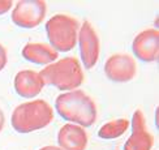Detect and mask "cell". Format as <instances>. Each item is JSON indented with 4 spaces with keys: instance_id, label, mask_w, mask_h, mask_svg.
<instances>
[{
    "instance_id": "1",
    "label": "cell",
    "mask_w": 159,
    "mask_h": 150,
    "mask_svg": "<svg viewBox=\"0 0 159 150\" xmlns=\"http://www.w3.org/2000/svg\"><path fill=\"white\" fill-rule=\"evenodd\" d=\"M55 108L64 120L82 128L91 127L97 121V104L84 90L60 94L55 101Z\"/></svg>"
},
{
    "instance_id": "2",
    "label": "cell",
    "mask_w": 159,
    "mask_h": 150,
    "mask_svg": "<svg viewBox=\"0 0 159 150\" xmlns=\"http://www.w3.org/2000/svg\"><path fill=\"white\" fill-rule=\"evenodd\" d=\"M54 120V110L43 99L21 103L13 110L11 123L16 132L26 134L43 129Z\"/></svg>"
},
{
    "instance_id": "3",
    "label": "cell",
    "mask_w": 159,
    "mask_h": 150,
    "mask_svg": "<svg viewBox=\"0 0 159 150\" xmlns=\"http://www.w3.org/2000/svg\"><path fill=\"white\" fill-rule=\"evenodd\" d=\"M43 85H51L61 91L76 90L84 82V72L76 57H64L48 64L39 72Z\"/></svg>"
},
{
    "instance_id": "4",
    "label": "cell",
    "mask_w": 159,
    "mask_h": 150,
    "mask_svg": "<svg viewBox=\"0 0 159 150\" xmlns=\"http://www.w3.org/2000/svg\"><path fill=\"white\" fill-rule=\"evenodd\" d=\"M78 31V21L68 15H55L46 22V33L50 44L57 52L73 50L77 44Z\"/></svg>"
},
{
    "instance_id": "5",
    "label": "cell",
    "mask_w": 159,
    "mask_h": 150,
    "mask_svg": "<svg viewBox=\"0 0 159 150\" xmlns=\"http://www.w3.org/2000/svg\"><path fill=\"white\" fill-rule=\"evenodd\" d=\"M47 12V5L42 0H21L12 11V21L24 29H33L41 24Z\"/></svg>"
},
{
    "instance_id": "6",
    "label": "cell",
    "mask_w": 159,
    "mask_h": 150,
    "mask_svg": "<svg viewBox=\"0 0 159 150\" xmlns=\"http://www.w3.org/2000/svg\"><path fill=\"white\" fill-rule=\"evenodd\" d=\"M77 42L80 44V55L86 69H91L97 64L101 52V42L95 29L89 21H84L78 31Z\"/></svg>"
},
{
    "instance_id": "7",
    "label": "cell",
    "mask_w": 159,
    "mask_h": 150,
    "mask_svg": "<svg viewBox=\"0 0 159 150\" xmlns=\"http://www.w3.org/2000/svg\"><path fill=\"white\" fill-rule=\"evenodd\" d=\"M104 73L112 82H129L136 77L137 65L128 54L111 55L104 63Z\"/></svg>"
},
{
    "instance_id": "8",
    "label": "cell",
    "mask_w": 159,
    "mask_h": 150,
    "mask_svg": "<svg viewBox=\"0 0 159 150\" xmlns=\"http://www.w3.org/2000/svg\"><path fill=\"white\" fill-rule=\"evenodd\" d=\"M132 50L138 60L145 63L157 61L159 57V31L157 29L141 31L133 39Z\"/></svg>"
},
{
    "instance_id": "9",
    "label": "cell",
    "mask_w": 159,
    "mask_h": 150,
    "mask_svg": "<svg viewBox=\"0 0 159 150\" xmlns=\"http://www.w3.org/2000/svg\"><path fill=\"white\" fill-rule=\"evenodd\" d=\"M132 134L125 142L124 150H151L154 145V137L151 134L145 120L143 112L141 110H136L132 117Z\"/></svg>"
},
{
    "instance_id": "10",
    "label": "cell",
    "mask_w": 159,
    "mask_h": 150,
    "mask_svg": "<svg viewBox=\"0 0 159 150\" xmlns=\"http://www.w3.org/2000/svg\"><path fill=\"white\" fill-rule=\"evenodd\" d=\"M57 143L63 150H85L88 145V133L76 124H65L59 129Z\"/></svg>"
},
{
    "instance_id": "11",
    "label": "cell",
    "mask_w": 159,
    "mask_h": 150,
    "mask_svg": "<svg viewBox=\"0 0 159 150\" xmlns=\"http://www.w3.org/2000/svg\"><path fill=\"white\" fill-rule=\"evenodd\" d=\"M44 85L38 72L31 69L20 70L15 77V90L22 98H34L42 91Z\"/></svg>"
},
{
    "instance_id": "12",
    "label": "cell",
    "mask_w": 159,
    "mask_h": 150,
    "mask_svg": "<svg viewBox=\"0 0 159 150\" xmlns=\"http://www.w3.org/2000/svg\"><path fill=\"white\" fill-rule=\"evenodd\" d=\"M21 54L25 60L41 65H48L55 63L59 56V52L46 43H28L25 44Z\"/></svg>"
},
{
    "instance_id": "13",
    "label": "cell",
    "mask_w": 159,
    "mask_h": 150,
    "mask_svg": "<svg viewBox=\"0 0 159 150\" xmlns=\"http://www.w3.org/2000/svg\"><path fill=\"white\" fill-rule=\"evenodd\" d=\"M129 124L130 123L127 119H115V120L107 121L104 125L99 128L98 136L99 139H103V140L117 139L129 128Z\"/></svg>"
},
{
    "instance_id": "14",
    "label": "cell",
    "mask_w": 159,
    "mask_h": 150,
    "mask_svg": "<svg viewBox=\"0 0 159 150\" xmlns=\"http://www.w3.org/2000/svg\"><path fill=\"white\" fill-rule=\"evenodd\" d=\"M8 61V55H7V50L4 48L3 44H0V72H2Z\"/></svg>"
},
{
    "instance_id": "15",
    "label": "cell",
    "mask_w": 159,
    "mask_h": 150,
    "mask_svg": "<svg viewBox=\"0 0 159 150\" xmlns=\"http://www.w3.org/2000/svg\"><path fill=\"white\" fill-rule=\"evenodd\" d=\"M13 3L11 0H0V15H5L12 8Z\"/></svg>"
},
{
    "instance_id": "16",
    "label": "cell",
    "mask_w": 159,
    "mask_h": 150,
    "mask_svg": "<svg viewBox=\"0 0 159 150\" xmlns=\"http://www.w3.org/2000/svg\"><path fill=\"white\" fill-rule=\"evenodd\" d=\"M4 124H5V116H4L3 110L0 108V132H2L3 128H4Z\"/></svg>"
},
{
    "instance_id": "17",
    "label": "cell",
    "mask_w": 159,
    "mask_h": 150,
    "mask_svg": "<svg viewBox=\"0 0 159 150\" xmlns=\"http://www.w3.org/2000/svg\"><path fill=\"white\" fill-rule=\"evenodd\" d=\"M39 150H63V149H60L59 146H52V145H50V146H44V148L39 149Z\"/></svg>"
}]
</instances>
